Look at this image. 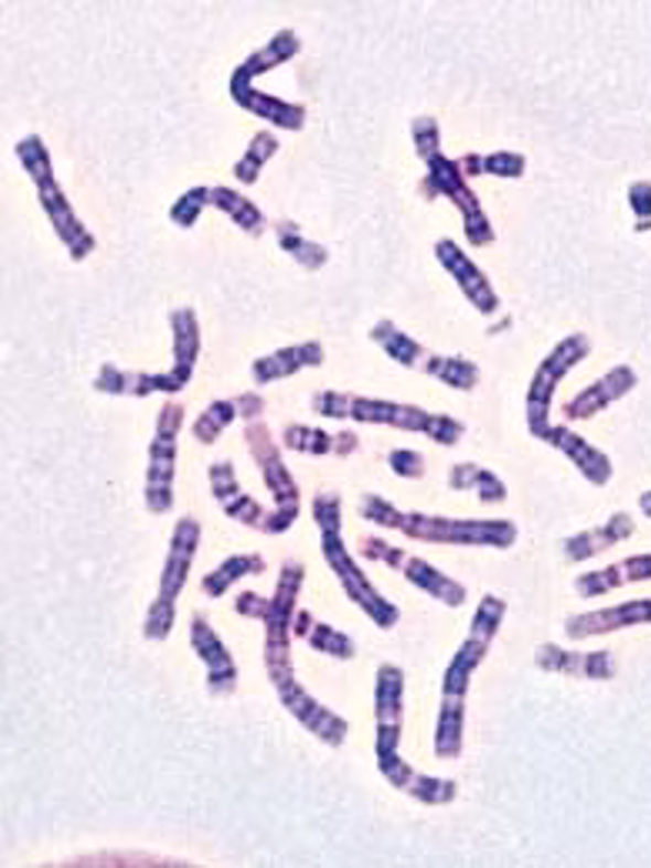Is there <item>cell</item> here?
<instances>
[{
  "label": "cell",
  "instance_id": "cell-26",
  "mask_svg": "<svg viewBox=\"0 0 651 868\" xmlns=\"http://www.w3.org/2000/svg\"><path fill=\"white\" fill-rule=\"evenodd\" d=\"M405 574H408V582H415L418 589H425V592H431L435 599H441L445 605H461L465 602V589L461 585H455L451 578H445V574H438L428 561H421V558H412V561H405Z\"/></svg>",
  "mask_w": 651,
  "mask_h": 868
},
{
  "label": "cell",
  "instance_id": "cell-50",
  "mask_svg": "<svg viewBox=\"0 0 651 868\" xmlns=\"http://www.w3.org/2000/svg\"><path fill=\"white\" fill-rule=\"evenodd\" d=\"M361 551H364L367 558H377V561H391V564H402V561H405V554H402L398 548H387V544H381L377 538H367Z\"/></svg>",
  "mask_w": 651,
  "mask_h": 868
},
{
  "label": "cell",
  "instance_id": "cell-32",
  "mask_svg": "<svg viewBox=\"0 0 651 868\" xmlns=\"http://www.w3.org/2000/svg\"><path fill=\"white\" fill-rule=\"evenodd\" d=\"M278 241H281V247H285L291 257H298L308 271H318V267L328 261V251L318 247V244H311L308 237H301V231H298L291 221L278 224Z\"/></svg>",
  "mask_w": 651,
  "mask_h": 868
},
{
  "label": "cell",
  "instance_id": "cell-10",
  "mask_svg": "<svg viewBox=\"0 0 651 868\" xmlns=\"http://www.w3.org/2000/svg\"><path fill=\"white\" fill-rule=\"evenodd\" d=\"M438 261L451 271V277L461 284V292L465 298L481 311V315H494L498 311V295H494V287L488 284V277L465 257V251L455 244V241H438L435 247Z\"/></svg>",
  "mask_w": 651,
  "mask_h": 868
},
{
  "label": "cell",
  "instance_id": "cell-48",
  "mask_svg": "<svg viewBox=\"0 0 651 868\" xmlns=\"http://www.w3.org/2000/svg\"><path fill=\"white\" fill-rule=\"evenodd\" d=\"M351 394H331V391H324V394H318L314 398V407L321 411V414H331V417H344V414H351Z\"/></svg>",
  "mask_w": 651,
  "mask_h": 868
},
{
  "label": "cell",
  "instance_id": "cell-16",
  "mask_svg": "<svg viewBox=\"0 0 651 868\" xmlns=\"http://www.w3.org/2000/svg\"><path fill=\"white\" fill-rule=\"evenodd\" d=\"M38 191H41V201H44V208H47V214H51L57 234L64 237V247H71V257L81 261V257L94 247L90 231L74 218V211L67 208V201H64V194L57 191L54 178H44V181L38 184Z\"/></svg>",
  "mask_w": 651,
  "mask_h": 868
},
{
  "label": "cell",
  "instance_id": "cell-40",
  "mask_svg": "<svg viewBox=\"0 0 651 868\" xmlns=\"http://www.w3.org/2000/svg\"><path fill=\"white\" fill-rule=\"evenodd\" d=\"M204 204H211V191L194 188V191H188V194L171 208V221L181 224V227H191V224L198 221V214L204 211Z\"/></svg>",
  "mask_w": 651,
  "mask_h": 868
},
{
  "label": "cell",
  "instance_id": "cell-28",
  "mask_svg": "<svg viewBox=\"0 0 651 868\" xmlns=\"http://www.w3.org/2000/svg\"><path fill=\"white\" fill-rule=\"evenodd\" d=\"M257 571H265V558H260V554H234V558H227L221 568H214L204 578V592L211 599H217V595H224L237 582L241 574H257Z\"/></svg>",
  "mask_w": 651,
  "mask_h": 868
},
{
  "label": "cell",
  "instance_id": "cell-52",
  "mask_svg": "<svg viewBox=\"0 0 651 868\" xmlns=\"http://www.w3.org/2000/svg\"><path fill=\"white\" fill-rule=\"evenodd\" d=\"M638 505H641V511H644V515L651 518V491H644V495L638 498Z\"/></svg>",
  "mask_w": 651,
  "mask_h": 868
},
{
  "label": "cell",
  "instance_id": "cell-14",
  "mask_svg": "<svg viewBox=\"0 0 651 868\" xmlns=\"http://www.w3.org/2000/svg\"><path fill=\"white\" fill-rule=\"evenodd\" d=\"M634 384H638V374H634L628 364H618V368H611L601 381L588 384L578 398H572L568 407H565V414H568V421H588L591 414H598V411L608 407L611 401L625 398Z\"/></svg>",
  "mask_w": 651,
  "mask_h": 868
},
{
  "label": "cell",
  "instance_id": "cell-51",
  "mask_svg": "<svg viewBox=\"0 0 651 868\" xmlns=\"http://www.w3.org/2000/svg\"><path fill=\"white\" fill-rule=\"evenodd\" d=\"M268 605H271V602H260L257 595H241L237 612H241V615H257V618H265V615H268Z\"/></svg>",
  "mask_w": 651,
  "mask_h": 868
},
{
  "label": "cell",
  "instance_id": "cell-34",
  "mask_svg": "<svg viewBox=\"0 0 651 868\" xmlns=\"http://www.w3.org/2000/svg\"><path fill=\"white\" fill-rule=\"evenodd\" d=\"M428 374H435L438 381H445V384H451V388H474V381H478V368L471 364V361H465V358H431V364H428Z\"/></svg>",
  "mask_w": 651,
  "mask_h": 868
},
{
  "label": "cell",
  "instance_id": "cell-18",
  "mask_svg": "<svg viewBox=\"0 0 651 868\" xmlns=\"http://www.w3.org/2000/svg\"><path fill=\"white\" fill-rule=\"evenodd\" d=\"M191 638H194L198 655L207 661V671H211L207 688H211V695H231V691H234V678H237V671H234V661H231V655L224 652L221 638H217V635L211 632V625L201 622V618H194V625H191Z\"/></svg>",
  "mask_w": 651,
  "mask_h": 868
},
{
  "label": "cell",
  "instance_id": "cell-39",
  "mask_svg": "<svg viewBox=\"0 0 651 868\" xmlns=\"http://www.w3.org/2000/svg\"><path fill=\"white\" fill-rule=\"evenodd\" d=\"M18 158L21 165L28 168V174L41 184L44 178H51V161H47V151H44V144L38 137H28L18 144Z\"/></svg>",
  "mask_w": 651,
  "mask_h": 868
},
{
  "label": "cell",
  "instance_id": "cell-30",
  "mask_svg": "<svg viewBox=\"0 0 651 868\" xmlns=\"http://www.w3.org/2000/svg\"><path fill=\"white\" fill-rule=\"evenodd\" d=\"M211 204H217L237 227H244V231H250V234H260V211L247 201V198H241V194H234V191H227V188H214L211 191Z\"/></svg>",
  "mask_w": 651,
  "mask_h": 868
},
{
  "label": "cell",
  "instance_id": "cell-19",
  "mask_svg": "<svg viewBox=\"0 0 651 868\" xmlns=\"http://www.w3.org/2000/svg\"><path fill=\"white\" fill-rule=\"evenodd\" d=\"M211 488H214V498L224 505V511H227L231 518L260 528V521H265V518H260V508H257L254 498H247V495L237 488V481H234V468H231L227 462L211 465Z\"/></svg>",
  "mask_w": 651,
  "mask_h": 868
},
{
  "label": "cell",
  "instance_id": "cell-29",
  "mask_svg": "<svg viewBox=\"0 0 651 868\" xmlns=\"http://www.w3.org/2000/svg\"><path fill=\"white\" fill-rule=\"evenodd\" d=\"M484 645H488V642H481V638H468V642L461 645V652H458L455 661L448 665V675H445V695L465 698L468 681H471V671H474V665L484 658Z\"/></svg>",
  "mask_w": 651,
  "mask_h": 868
},
{
  "label": "cell",
  "instance_id": "cell-11",
  "mask_svg": "<svg viewBox=\"0 0 651 868\" xmlns=\"http://www.w3.org/2000/svg\"><path fill=\"white\" fill-rule=\"evenodd\" d=\"M538 668L555 671V675H578V678H615L618 675V661L611 652H568L558 645H545L535 655Z\"/></svg>",
  "mask_w": 651,
  "mask_h": 868
},
{
  "label": "cell",
  "instance_id": "cell-22",
  "mask_svg": "<svg viewBox=\"0 0 651 868\" xmlns=\"http://www.w3.org/2000/svg\"><path fill=\"white\" fill-rule=\"evenodd\" d=\"M371 338H374L391 358H395L398 364H408V368H415V371H428V364H431V358H435V354H428L418 341H412L408 335H402L395 325H387V321L377 325V328L371 331Z\"/></svg>",
  "mask_w": 651,
  "mask_h": 868
},
{
  "label": "cell",
  "instance_id": "cell-21",
  "mask_svg": "<svg viewBox=\"0 0 651 868\" xmlns=\"http://www.w3.org/2000/svg\"><path fill=\"white\" fill-rule=\"evenodd\" d=\"M321 361H324L321 345H318V341H308V345H298V348H288V351H278V354H268V358L254 361V378H257L260 384H268V381H278V378L295 374V371L305 368V364H321Z\"/></svg>",
  "mask_w": 651,
  "mask_h": 868
},
{
  "label": "cell",
  "instance_id": "cell-33",
  "mask_svg": "<svg viewBox=\"0 0 651 868\" xmlns=\"http://www.w3.org/2000/svg\"><path fill=\"white\" fill-rule=\"evenodd\" d=\"M451 488H474L481 495V501H504V485L488 475L484 468H474V465H458L451 472Z\"/></svg>",
  "mask_w": 651,
  "mask_h": 868
},
{
  "label": "cell",
  "instance_id": "cell-7",
  "mask_svg": "<svg viewBox=\"0 0 651 868\" xmlns=\"http://www.w3.org/2000/svg\"><path fill=\"white\" fill-rule=\"evenodd\" d=\"M351 417L357 421H384L395 427H415L431 434L441 445H455L461 438V424L451 417H435L421 407H405V404H387V401H371V398H354L351 401Z\"/></svg>",
  "mask_w": 651,
  "mask_h": 868
},
{
  "label": "cell",
  "instance_id": "cell-36",
  "mask_svg": "<svg viewBox=\"0 0 651 868\" xmlns=\"http://www.w3.org/2000/svg\"><path fill=\"white\" fill-rule=\"evenodd\" d=\"M615 589H621V578H618V568H615V564H611V568L588 571V574H581L578 582H575V592H578L581 599L608 595V592H615Z\"/></svg>",
  "mask_w": 651,
  "mask_h": 868
},
{
  "label": "cell",
  "instance_id": "cell-45",
  "mask_svg": "<svg viewBox=\"0 0 651 868\" xmlns=\"http://www.w3.org/2000/svg\"><path fill=\"white\" fill-rule=\"evenodd\" d=\"M174 625V605L171 602H154L151 612H148V622H145V635L148 638H164Z\"/></svg>",
  "mask_w": 651,
  "mask_h": 868
},
{
  "label": "cell",
  "instance_id": "cell-49",
  "mask_svg": "<svg viewBox=\"0 0 651 868\" xmlns=\"http://www.w3.org/2000/svg\"><path fill=\"white\" fill-rule=\"evenodd\" d=\"M391 468H395L398 475H412V478H421L425 475V462L418 452H391Z\"/></svg>",
  "mask_w": 651,
  "mask_h": 868
},
{
  "label": "cell",
  "instance_id": "cell-44",
  "mask_svg": "<svg viewBox=\"0 0 651 868\" xmlns=\"http://www.w3.org/2000/svg\"><path fill=\"white\" fill-rule=\"evenodd\" d=\"M415 148H418V155L425 158V161H431V158H438V137H441V130H438V120H431V117H421V120H415Z\"/></svg>",
  "mask_w": 651,
  "mask_h": 868
},
{
  "label": "cell",
  "instance_id": "cell-23",
  "mask_svg": "<svg viewBox=\"0 0 651 868\" xmlns=\"http://www.w3.org/2000/svg\"><path fill=\"white\" fill-rule=\"evenodd\" d=\"M231 94H234V100H237L241 107H247L250 114L268 117V120H275V124H281V127H288V130H298V127L305 124V110L295 107V104L275 100V97H265V94H254V91H244V87H231Z\"/></svg>",
  "mask_w": 651,
  "mask_h": 868
},
{
  "label": "cell",
  "instance_id": "cell-24",
  "mask_svg": "<svg viewBox=\"0 0 651 868\" xmlns=\"http://www.w3.org/2000/svg\"><path fill=\"white\" fill-rule=\"evenodd\" d=\"M171 331H174V371L188 381L194 371V358L201 348V335H198V321L194 311L181 308L171 315Z\"/></svg>",
  "mask_w": 651,
  "mask_h": 868
},
{
  "label": "cell",
  "instance_id": "cell-3",
  "mask_svg": "<svg viewBox=\"0 0 651 868\" xmlns=\"http://www.w3.org/2000/svg\"><path fill=\"white\" fill-rule=\"evenodd\" d=\"M402 531L425 541L494 544V548H508L517 538V528L511 521H451V518H428V515H405Z\"/></svg>",
  "mask_w": 651,
  "mask_h": 868
},
{
  "label": "cell",
  "instance_id": "cell-41",
  "mask_svg": "<svg viewBox=\"0 0 651 868\" xmlns=\"http://www.w3.org/2000/svg\"><path fill=\"white\" fill-rule=\"evenodd\" d=\"M308 642L318 652H328V655H338V658H351V652H354V645L344 635H338L334 628H328V625H311Z\"/></svg>",
  "mask_w": 651,
  "mask_h": 868
},
{
  "label": "cell",
  "instance_id": "cell-47",
  "mask_svg": "<svg viewBox=\"0 0 651 868\" xmlns=\"http://www.w3.org/2000/svg\"><path fill=\"white\" fill-rule=\"evenodd\" d=\"M521 171H525V158H521V155H491V158H484V174L521 178Z\"/></svg>",
  "mask_w": 651,
  "mask_h": 868
},
{
  "label": "cell",
  "instance_id": "cell-5",
  "mask_svg": "<svg viewBox=\"0 0 651 868\" xmlns=\"http://www.w3.org/2000/svg\"><path fill=\"white\" fill-rule=\"evenodd\" d=\"M181 417H184V407L181 404H168L161 411V421H158V434H154V445H151V465H148V488H145L148 508L154 515L168 511L171 501H174L171 481H174V455H178Z\"/></svg>",
  "mask_w": 651,
  "mask_h": 868
},
{
  "label": "cell",
  "instance_id": "cell-20",
  "mask_svg": "<svg viewBox=\"0 0 651 868\" xmlns=\"http://www.w3.org/2000/svg\"><path fill=\"white\" fill-rule=\"evenodd\" d=\"M100 391H117V394H154V391H181L188 381L171 371V374H127V371H114L110 364L97 374L94 381Z\"/></svg>",
  "mask_w": 651,
  "mask_h": 868
},
{
  "label": "cell",
  "instance_id": "cell-2",
  "mask_svg": "<svg viewBox=\"0 0 651 868\" xmlns=\"http://www.w3.org/2000/svg\"><path fill=\"white\" fill-rule=\"evenodd\" d=\"M588 354H591L588 335H572V338H565V341L545 358V364L535 371V381H532V388H529V427H532L535 438L548 427V407H552L555 388H558L562 378H565L578 361H585Z\"/></svg>",
  "mask_w": 651,
  "mask_h": 868
},
{
  "label": "cell",
  "instance_id": "cell-27",
  "mask_svg": "<svg viewBox=\"0 0 651 868\" xmlns=\"http://www.w3.org/2000/svg\"><path fill=\"white\" fill-rule=\"evenodd\" d=\"M377 721H402L405 711V675L395 665H381L377 671Z\"/></svg>",
  "mask_w": 651,
  "mask_h": 868
},
{
  "label": "cell",
  "instance_id": "cell-38",
  "mask_svg": "<svg viewBox=\"0 0 651 868\" xmlns=\"http://www.w3.org/2000/svg\"><path fill=\"white\" fill-rule=\"evenodd\" d=\"M285 442H288L291 448H298V452H311V455H324V452L334 448L331 434L314 431V427H298V424H291V427L285 431Z\"/></svg>",
  "mask_w": 651,
  "mask_h": 868
},
{
  "label": "cell",
  "instance_id": "cell-46",
  "mask_svg": "<svg viewBox=\"0 0 651 868\" xmlns=\"http://www.w3.org/2000/svg\"><path fill=\"white\" fill-rule=\"evenodd\" d=\"M621 585H634V582H651V554H631L625 561L615 564Z\"/></svg>",
  "mask_w": 651,
  "mask_h": 868
},
{
  "label": "cell",
  "instance_id": "cell-17",
  "mask_svg": "<svg viewBox=\"0 0 651 868\" xmlns=\"http://www.w3.org/2000/svg\"><path fill=\"white\" fill-rule=\"evenodd\" d=\"M631 534H634V518L625 515V511H618V515H611L605 525L588 528V531L568 538V541H565V558H568V561H588V558L615 548L618 541H625V538H631Z\"/></svg>",
  "mask_w": 651,
  "mask_h": 868
},
{
  "label": "cell",
  "instance_id": "cell-6",
  "mask_svg": "<svg viewBox=\"0 0 651 868\" xmlns=\"http://www.w3.org/2000/svg\"><path fill=\"white\" fill-rule=\"evenodd\" d=\"M268 671H271V681H275L281 701L288 705V711H295V718L301 721V726L311 729L318 739H324V742H331V745H341V739H344V732H348V721L338 718L331 708L318 705V701L295 681L291 661H275V665H268Z\"/></svg>",
  "mask_w": 651,
  "mask_h": 868
},
{
  "label": "cell",
  "instance_id": "cell-12",
  "mask_svg": "<svg viewBox=\"0 0 651 868\" xmlns=\"http://www.w3.org/2000/svg\"><path fill=\"white\" fill-rule=\"evenodd\" d=\"M542 442H548V445H555L558 452H565L568 458H572V465L591 481V485H608L611 481V462H608V455L601 452V448H595L591 442H585L581 434H575L572 427H545L542 434H538Z\"/></svg>",
  "mask_w": 651,
  "mask_h": 868
},
{
  "label": "cell",
  "instance_id": "cell-15",
  "mask_svg": "<svg viewBox=\"0 0 651 868\" xmlns=\"http://www.w3.org/2000/svg\"><path fill=\"white\" fill-rule=\"evenodd\" d=\"M198 541H201V525L194 518H181L178 528H174L171 551H168V568H164V578H161V595H158L161 602L174 605L178 592L188 582V568H191V558L198 551Z\"/></svg>",
  "mask_w": 651,
  "mask_h": 868
},
{
  "label": "cell",
  "instance_id": "cell-31",
  "mask_svg": "<svg viewBox=\"0 0 651 868\" xmlns=\"http://www.w3.org/2000/svg\"><path fill=\"white\" fill-rule=\"evenodd\" d=\"M278 151V137L275 134H257L254 140H250V148H247V155L237 161V168H234V178L241 181V184H254L257 181V174H260V165H265L271 155Z\"/></svg>",
  "mask_w": 651,
  "mask_h": 868
},
{
  "label": "cell",
  "instance_id": "cell-8",
  "mask_svg": "<svg viewBox=\"0 0 651 868\" xmlns=\"http://www.w3.org/2000/svg\"><path fill=\"white\" fill-rule=\"evenodd\" d=\"M428 181H425V191H438V194H448L461 214H465V231H468V241L471 244H488L494 234H491V224L484 218V211L478 208V198L471 194V188L465 184V174L455 161H445L441 155L428 161Z\"/></svg>",
  "mask_w": 651,
  "mask_h": 868
},
{
  "label": "cell",
  "instance_id": "cell-4",
  "mask_svg": "<svg viewBox=\"0 0 651 868\" xmlns=\"http://www.w3.org/2000/svg\"><path fill=\"white\" fill-rule=\"evenodd\" d=\"M247 448L260 462V468H265V481H268V488H271V495L278 501L275 515L260 521V528H265V531H285L298 518V488L288 478V472H285V465H281V458L275 452V442H271V434H268L265 424H257V421L247 424Z\"/></svg>",
  "mask_w": 651,
  "mask_h": 868
},
{
  "label": "cell",
  "instance_id": "cell-13",
  "mask_svg": "<svg viewBox=\"0 0 651 868\" xmlns=\"http://www.w3.org/2000/svg\"><path fill=\"white\" fill-rule=\"evenodd\" d=\"M651 622V599H634L605 612H591V615H578L565 625L568 638H591V635H608L618 628H631V625H648Z\"/></svg>",
  "mask_w": 651,
  "mask_h": 868
},
{
  "label": "cell",
  "instance_id": "cell-9",
  "mask_svg": "<svg viewBox=\"0 0 651 868\" xmlns=\"http://www.w3.org/2000/svg\"><path fill=\"white\" fill-rule=\"evenodd\" d=\"M301 578H305V568L298 564H288L281 582H278V592L268 605V665L271 661H291L288 658V628H291V618H295V599H298V589H301Z\"/></svg>",
  "mask_w": 651,
  "mask_h": 868
},
{
  "label": "cell",
  "instance_id": "cell-37",
  "mask_svg": "<svg viewBox=\"0 0 651 868\" xmlns=\"http://www.w3.org/2000/svg\"><path fill=\"white\" fill-rule=\"evenodd\" d=\"M501 615H504V602L501 599H484L474 622H471V638H481V642H491L501 628Z\"/></svg>",
  "mask_w": 651,
  "mask_h": 868
},
{
  "label": "cell",
  "instance_id": "cell-42",
  "mask_svg": "<svg viewBox=\"0 0 651 868\" xmlns=\"http://www.w3.org/2000/svg\"><path fill=\"white\" fill-rule=\"evenodd\" d=\"M628 204L634 211V231H648L651 227V181H634L628 188Z\"/></svg>",
  "mask_w": 651,
  "mask_h": 868
},
{
  "label": "cell",
  "instance_id": "cell-43",
  "mask_svg": "<svg viewBox=\"0 0 651 868\" xmlns=\"http://www.w3.org/2000/svg\"><path fill=\"white\" fill-rule=\"evenodd\" d=\"M361 511H364V518H367V521H374V525H384V528H402V521H405V515H402V511H395V508H391L387 501H381L377 495H367V498L361 501Z\"/></svg>",
  "mask_w": 651,
  "mask_h": 868
},
{
  "label": "cell",
  "instance_id": "cell-25",
  "mask_svg": "<svg viewBox=\"0 0 651 868\" xmlns=\"http://www.w3.org/2000/svg\"><path fill=\"white\" fill-rule=\"evenodd\" d=\"M461 726H465V698L445 695L438 714V735H435V752L441 759H455L461 752Z\"/></svg>",
  "mask_w": 651,
  "mask_h": 868
},
{
  "label": "cell",
  "instance_id": "cell-35",
  "mask_svg": "<svg viewBox=\"0 0 651 868\" xmlns=\"http://www.w3.org/2000/svg\"><path fill=\"white\" fill-rule=\"evenodd\" d=\"M234 414H237V407H234V401H214L198 421H194V438L198 442H204V445H211L217 434L234 421Z\"/></svg>",
  "mask_w": 651,
  "mask_h": 868
},
{
  "label": "cell",
  "instance_id": "cell-1",
  "mask_svg": "<svg viewBox=\"0 0 651 868\" xmlns=\"http://www.w3.org/2000/svg\"><path fill=\"white\" fill-rule=\"evenodd\" d=\"M338 511H341V501H338V498H331V495H318V498H314V518H318L321 534H324V558L331 561L334 574L344 582L348 595H351L381 628H391V625L398 622V608L387 605V602L367 585V578L354 568L351 554H348L344 544H341V515H338Z\"/></svg>",
  "mask_w": 651,
  "mask_h": 868
}]
</instances>
